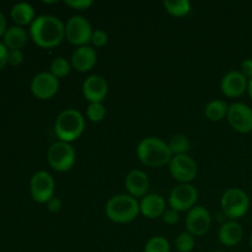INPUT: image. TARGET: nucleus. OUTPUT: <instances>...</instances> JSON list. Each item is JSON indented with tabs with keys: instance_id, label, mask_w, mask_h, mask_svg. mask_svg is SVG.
I'll return each instance as SVG.
<instances>
[{
	"instance_id": "cd10ccee",
	"label": "nucleus",
	"mask_w": 252,
	"mask_h": 252,
	"mask_svg": "<svg viewBox=\"0 0 252 252\" xmlns=\"http://www.w3.org/2000/svg\"><path fill=\"white\" fill-rule=\"evenodd\" d=\"M86 116L91 122H101L106 116V107L102 102H93L89 103Z\"/></svg>"
},
{
	"instance_id": "72a5a7b5",
	"label": "nucleus",
	"mask_w": 252,
	"mask_h": 252,
	"mask_svg": "<svg viewBox=\"0 0 252 252\" xmlns=\"http://www.w3.org/2000/svg\"><path fill=\"white\" fill-rule=\"evenodd\" d=\"M240 71L249 79V80L252 79V58L245 59V61L241 63Z\"/></svg>"
},
{
	"instance_id": "473e14b6",
	"label": "nucleus",
	"mask_w": 252,
	"mask_h": 252,
	"mask_svg": "<svg viewBox=\"0 0 252 252\" xmlns=\"http://www.w3.org/2000/svg\"><path fill=\"white\" fill-rule=\"evenodd\" d=\"M46 204L47 209H48L49 212H52V213H58L62 209V207H63V203H62L61 198H58V197H53V198L49 199Z\"/></svg>"
},
{
	"instance_id": "4be33fe9",
	"label": "nucleus",
	"mask_w": 252,
	"mask_h": 252,
	"mask_svg": "<svg viewBox=\"0 0 252 252\" xmlns=\"http://www.w3.org/2000/svg\"><path fill=\"white\" fill-rule=\"evenodd\" d=\"M229 105L223 100L209 101L204 107V115L209 121L219 122L228 116Z\"/></svg>"
},
{
	"instance_id": "0eeeda50",
	"label": "nucleus",
	"mask_w": 252,
	"mask_h": 252,
	"mask_svg": "<svg viewBox=\"0 0 252 252\" xmlns=\"http://www.w3.org/2000/svg\"><path fill=\"white\" fill-rule=\"evenodd\" d=\"M93 32L90 21L81 15L71 16L65 24V38L76 47L89 46Z\"/></svg>"
},
{
	"instance_id": "58836bf2",
	"label": "nucleus",
	"mask_w": 252,
	"mask_h": 252,
	"mask_svg": "<svg viewBox=\"0 0 252 252\" xmlns=\"http://www.w3.org/2000/svg\"><path fill=\"white\" fill-rule=\"evenodd\" d=\"M212 252H223V251H212Z\"/></svg>"
},
{
	"instance_id": "20e7f679",
	"label": "nucleus",
	"mask_w": 252,
	"mask_h": 252,
	"mask_svg": "<svg viewBox=\"0 0 252 252\" xmlns=\"http://www.w3.org/2000/svg\"><path fill=\"white\" fill-rule=\"evenodd\" d=\"M84 129H85V118L74 108L62 111L54 123V132L59 140L70 144L81 137Z\"/></svg>"
},
{
	"instance_id": "9d476101",
	"label": "nucleus",
	"mask_w": 252,
	"mask_h": 252,
	"mask_svg": "<svg viewBox=\"0 0 252 252\" xmlns=\"http://www.w3.org/2000/svg\"><path fill=\"white\" fill-rule=\"evenodd\" d=\"M169 170L171 176L180 184H189L198 174L196 161L187 154L174 155L169 162Z\"/></svg>"
},
{
	"instance_id": "393cba45",
	"label": "nucleus",
	"mask_w": 252,
	"mask_h": 252,
	"mask_svg": "<svg viewBox=\"0 0 252 252\" xmlns=\"http://www.w3.org/2000/svg\"><path fill=\"white\" fill-rule=\"evenodd\" d=\"M172 155H185L191 148L189 139L184 134H176L171 138L169 143Z\"/></svg>"
},
{
	"instance_id": "6ab92c4d",
	"label": "nucleus",
	"mask_w": 252,
	"mask_h": 252,
	"mask_svg": "<svg viewBox=\"0 0 252 252\" xmlns=\"http://www.w3.org/2000/svg\"><path fill=\"white\" fill-rule=\"evenodd\" d=\"M244 236V229L236 220L224 221L218 231V238L220 244L228 248H233L240 244Z\"/></svg>"
},
{
	"instance_id": "c9c22d12",
	"label": "nucleus",
	"mask_w": 252,
	"mask_h": 252,
	"mask_svg": "<svg viewBox=\"0 0 252 252\" xmlns=\"http://www.w3.org/2000/svg\"><path fill=\"white\" fill-rule=\"evenodd\" d=\"M6 30H7L6 17H5V15L0 11V37H4Z\"/></svg>"
},
{
	"instance_id": "39448f33",
	"label": "nucleus",
	"mask_w": 252,
	"mask_h": 252,
	"mask_svg": "<svg viewBox=\"0 0 252 252\" xmlns=\"http://www.w3.org/2000/svg\"><path fill=\"white\" fill-rule=\"evenodd\" d=\"M220 207L226 218L230 220H238L248 213L250 208V198L244 189L233 187L223 193Z\"/></svg>"
},
{
	"instance_id": "5701e85b",
	"label": "nucleus",
	"mask_w": 252,
	"mask_h": 252,
	"mask_svg": "<svg viewBox=\"0 0 252 252\" xmlns=\"http://www.w3.org/2000/svg\"><path fill=\"white\" fill-rule=\"evenodd\" d=\"M162 5H164L167 14L174 17H184L191 11V2L189 0H177V1L165 0Z\"/></svg>"
},
{
	"instance_id": "a211bd4d",
	"label": "nucleus",
	"mask_w": 252,
	"mask_h": 252,
	"mask_svg": "<svg viewBox=\"0 0 252 252\" xmlns=\"http://www.w3.org/2000/svg\"><path fill=\"white\" fill-rule=\"evenodd\" d=\"M140 213L148 219L161 218L166 211V202L164 197L158 193H148L139 202Z\"/></svg>"
},
{
	"instance_id": "bb28decb",
	"label": "nucleus",
	"mask_w": 252,
	"mask_h": 252,
	"mask_svg": "<svg viewBox=\"0 0 252 252\" xmlns=\"http://www.w3.org/2000/svg\"><path fill=\"white\" fill-rule=\"evenodd\" d=\"M175 246L179 252H192L194 249V236L189 231H184L176 238Z\"/></svg>"
},
{
	"instance_id": "4c0bfd02",
	"label": "nucleus",
	"mask_w": 252,
	"mask_h": 252,
	"mask_svg": "<svg viewBox=\"0 0 252 252\" xmlns=\"http://www.w3.org/2000/svg\"><path fill=\"white\" fill-rule=\"evenodd\" d=\"M250 246H251V249H252V234H251V236H250Z\"/></svg>"
},
{
	"instance_id": "a878e982",
	"label": "nucleus",
	"mask_w": 252,
	"mask_h": 252,
	"mask_svg": "<svg viewBox=\"0 0 252 252\" xmlns=\"http://www.w3.org/2000/svg\"><path fill=\"white\" fill-rule=\"evenodd\" d=\"M144 252H170V244L164 236H153L145 244Z\"/></svg>"
},
{
	"instance_id": "c756f323",
	"label": "nucleus",
	"mask_w": 252,
	"mask_h": 252,
	"mask_svg": "<svg viewBox=\"0 0 252 252\" xmlns=\"http://www.w3.org/2000/svg\"><path fill=\"white\" fill-rule=\"evenodd\" d=\"M65 5L74 10L84 11V10L90 9L94 5V1L93 0H65Z\"/></svg>"
},
{
	"instance_id": "7ed1b4c3",
	"label": "nucleus",
	"mask_w": 252,
	"mask_h": 252,
	"mask_svg": "<svg viewBox=\"0 0 252 252\" xmlns=\"http://www.w3.org/2000/svg\"><path fill=\"white\" fill-rule=\"evenodd\" d=\"M107 218L117 224H127L134 220L140 213L139 202L128 193H120L111 197L105 207Z\"/></svg>"
},
{
	"instance_id": "2eb2a0df",
	"label": "nucleus",
	"mask_w": 252,
	"mask_h": 252,
	"mask_svg": "<svg viewBox=\"0 0 252 252\" xmlns=\"http://www.w3.org/2000/svg\"><path fill=\"white\" fill-rule=\"evenodd\" d=\"M108 94V84L103 76L90 75L83 83V95L90 103L102 102Z\"/></svg>"
},
{
	"instance_id": "f704fd0d",
	"label": "nucleus",
	"mask_w": 252,
	"mask_h": 252,
	"mask_svg": "<svg viewBox=\"0 0 252 252\" xmlns=\"http://www.w3.org/2000/svg\"><path fill=\"white\" fill-rule=\"evenodd\" d=\"M7 54H9V49L5 47L2 42H0V70L7 65Z\"/></svg>"
},
{
	"instance_id": "6e6552de",
	"label": "nucleus",
	"mask_w": 252,
	"mask_h": 252,
	"mask_svg": "<svg viewBox=\"0 0 252 252\" xmlns=\"http://www.w3.org/2000/svg\"><path fill=\"white\" fill-rule=\"evenodd\" d=\"M198 201V192L191 184H180L172 189L169 196L170 208L176 212H189L196 207Z\"/></svg>"
},
{
	"instance_id": "c85d7f7f",
	"label": "nucleus",
	"mask_w": 252,
	"mask_h": 252,
	"mask_svg": "<svg viewBox=\"0 0 252 252\" xmlns=\"http://www.w3.org/2000/svg\"><path fill=\"white\" fill-rule=\"evenodd\" d=\"M108 42V34L107 32L103 31V30H95L93 32V36H91V44L93 47H100L106 46Z\"/></svg>"
},
{
	"instance_id": "e433bc0d",
	"label": "nucleus",
	"mask_w": 252,
	"mask_h": 252,
	"mask_svg": "<svg viewBox=\"0 0 252 252\" xmlns=\"http://www.w3.org/2000/svg\"><path fill=\"white\" fill-rule=\"evenodd\" d=\"M248 93H249V96H250V98L252 100V79L249 80V85H248Z\"/></svg>"
},
{
	"instance_id": "9b49d317",
	"label": "nucleus",
	"mask_w": 252,
	"mask_h": 252,
	"mask_svg": "<svg viewBox=\"0 0 252 252\" xmlns=\"http://www.w3.org/2000/svg\"><path fill=\"white\" fill-rule=\"evenodd\" d=\"M226 118L229 125L236 132L241 134H248L252 132V108L250 106L243 102L231 103L229 106Z\"/></svg>"
},
{
	"instance_id": "423d86ee",
	"label": "nucleus",
	"mask_w": 252,
	"mask_h": 252,
	"mask_svg": "<svg viewBox=\"0 0 252 252\" xmlns=\"http://www.w3.org/2000/svg\"><path fill=\"white\" fill-rule=\"evenodd\" d=\"M47 161L54 171L66 172L75 165L76 153L70 143L58 140L48 148Z\"/></svg>"
},
{
	"instance_id": "1a4fd4ad",
	"label": "nucleus",
	"mask_w": 252,
	"mask_h": 252,
	"mask_svg": "<svg viewBox=\"0 0 252 252\" xmlns=\"http://www.w3.org/2000/svg\"><path fill=\"white\" fill-rule=\"evenodd\" d=\"M54 180L49 172L37 171L30 180V193L37 203H47L54 197Z\"/></svg>"
},
{
	"instance_id": "f8f14e48",
	"label": "nucleus",
	"mask_w": 252,
	"mask_h": 252,
	"mask_svg": "<svg viewBox=\"0 0 252 252\" xmlns=\"http://www.w3.org/2000/svg\"><path fill=\"white\" fill-rule=\"evenodd\" d=\"M59 90V79L48 71H42L33 76L31 81V93L38 100H49Z\"/></svg>"
},
{
	"instance_id": "f3484780",
	"label": "nucleus",
	"mask_w": 252,
	"mask_h": 252,
	"mask_svg": "<svg viewBox=\"0 0 252 252\" xmlns=\"http://www.w3.org/2000/svg\"><path fill=\"white\" fill-rule=\"evenodd\" d=\"M127 193L134 198H143L149 189V177L142 170H132L125 180Z\"/></svg>"
},
{
	"instance_id": "2f4dec72",
	"label": "nucleus",
	"mask_w": 252,
	"mask_h": 252,
	"mask_svg": "<svg viewBox=\"0 0 252 252\" xmlns=\"http://www.w3.org/2000/svg\"><path fill=\"white\" fill-rule=\"evenodd\" d=\"M162 220L164 223L169 224V225H175V224L179 223L180 220V216H179V212H176L175 209L169 208L165 211V213L162 214Z\"/></svg>"
},
{
	"instance_id": "4468645a",
	"label": "nucleus",
	"mask_w": 252,
	"mask_h": 252,
	"mask_svg": "<svg viewBox=\"0 0 252 252\" xmlns=\"http://www.w3.org/2000/svg\"><path fill=\"white\" fill-rule=\"evenodd\" d=\"M249 79L240 70H233L226 73L220 81V90L226 97L235 98L248 91Z\"/></svg>"
},
{
	"instance_id": "7c9ffc66",
	"label": "nucleus",
	"mask_w": 252,
	"mask_h": 252,
	"mask_svg": "<svg viewBox=\"0 0 252 252\" xmlns=\"http://www.w3.org/2000/svg\"><path fill=\"white\" fill-rule=\"evenodd\" d=\"M24 53L22 51H19V49H15V51H9V54H7V64L11 66H17L24 62Z\"/></svg>"
},
{
	"instance_id": "dca6fc26",
	"label": "nucleus",
	"mask_w": 252,
	"mask_h": 252,
	"mask_svg": "<svg viewBox=\"0 0 252 252\" xmlns=\"http://www.w3.org/2000/svg\"><path fill=\"white\" fill-rule=\"evenodd\" d=\"M97 63V53L91 46L78 47L70 57L71 68L80 73H88Z\"/></svg>"
},
{
	"instance_id": "f03ea898",
	"label": "nucleus",
	"mask_w": 252,
	"mask_h": 252,
	"mask_svg": "<svg viewBox=\"0 0 252 252\" xmlns=\"http://www.w3.org/2000/svg\"><path fill=\"white\" fill-rule=\"evenodd\" d=\"M137 157L148 167H161L169 165L172 153L169 144L157 137L144 138L137 147Z\"/></svg>"
},
{
	"instance_id": "b1692460",
	"label": "nucleus",
	"mask_w": 252,
	"mask_h": 252,
	"mask_svg": "<svg viewBox=\"0 0 252 252\" xmlns=\"http://www.w3.org/2000/svg\"><path fill=\"white\" fill-rule=\"evenodd\" d=\"M49 73L52 75L56 76L57 79L65 78V76L69 75L71 70V64L70 62L68 61L64 57H57V58L53 59V62L51 63V66H49Z\"/></svg>"
},
{
	"instance_id": "ddd939ff",
	"label": "nucleus",
	"mask_w": 252,
	"mask_h": 252,
	"mask_svg": "<svg viewBox=\"0 0 252 252\" xmlns=\"http://www.w3.org/2000/svg\"><path fill=\"white\" fill-rule=\"evenodd\" d=\"M212 217L208 209L203 206H196L189 211L186 217V229L191 235L203 236L209 231Z\"/></svg>"
},
{
	"instance_id": "aec40b11",
	"label": "nucleus",
	"mask_w": 252,
	"mask_h": 252,
	"mask_svg": "<svg viewBox=\"0 0 252 252\" xmlns=\"http://www.w3.org/2000/svg\"><path fill=\"white\" fill-rule=\"evenodd\" d=\"M11 19L16 24V26L24 27L30 25L31 26L32 22L36 19V12H34L33 6L29 2H17L12 6L11 11Z\"/></svg>"
},
{
	"instance_id": "412c9836",
	"label": "nucleus",
	"mask_w": 252,
	"mask_h": 252,
	"mask_svg": "<svg viewBox=\"0 0 252 252\" xmlns=\"http://www.w3.org/2000/svg\"><path fill=\"white\" fill-rule=\"evenodd\" d=\"M2 38H4L2 39V43L5 44V47L9 51H15V49L21 51L22 47L27 43L29 34H27L26 30L24 27L11 26L6 30Z\"/></svg>"
},
{
	"instance_id": "f257e3e1",
	"label": "nucleus",
	"mask_w": 252,
	"mask_h": 252,
	"mask_svg": "<svg viewBox=\"0 0 252 252\" xmlns=\"http://www.w3.org/2000/svg\"><path fill=\"white\" fill-rule=\"evenodd\" d=\"M30 37L41 48H54L65 38V24L54 15H39L30 26Z\"/></svg>"
}]
</instances>
